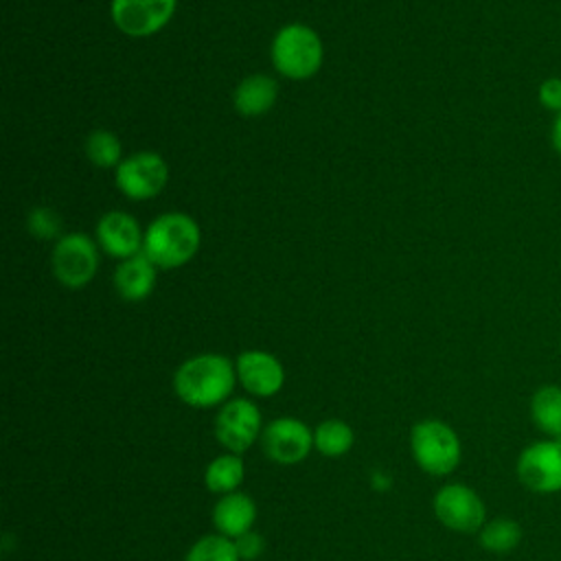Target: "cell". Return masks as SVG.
Masks as SVG:
<instances>
[{
    "label": "cell",
    "mask_w": 561,
    "mask_h": 561,
    "mask_svg": "<svg viewBox=\"0 0 561 561\" xmlns=\"http://www.w3.org/2000/svg\"><path fill=\"white\" fill-rule=\"evenodd\" d=\"M237 368L228 357L204 353L186 359L173 377L178 397L193 408H210L228 399L234 388Z\"/></svg>",
    "instance_id": "1"
},
{
    "label": "cell",
    "mask_w": 561,
    "mask_h": 561,
    "mask_svg": "<svg viewBox=\"0 0 561 561\" xmlns=\"http://www.w3.org/2000/svg\"><path fill=\"white\" fill-rule=\"evenodd\" d=\"M199 226L184 213H164L145 230L142 254L156 267H180L188 263L199 248Z\"/></svg>",
    "instance_id": "2"
},
{
    "label": "cell",
    "mask_w": 561,
    "mask_h": 561,
    "mask_svg": "<svg viewBox=\"0 0 561 561\" xmlns=\"http://www.w3.org/2000/svg\"><path fill=\"white\" fill-rule=\"evenodd\" d=\"M320 35L307 24L283 26L272 42V64L287 79H309L322 66Z\"/></svg>",
    "instance_id": "3"
},
{
    "label": "cell",
    "mask_w": 561,
    "mask_h": 561,
    "mask_svg": "<svg viewBox=\"0 0 561 561\" xmlns=\"http://www.w3.org/2000/svg\"><path fill=\"white\" fill-rule=\"evenodd\" d=\"M410 443L416 465L432 476H447L460 462V440L443 421L427 419L416 423Z\"/></svg>",
    "instance_id": "4"
},
{
    "label": "cell",
    "mask_w": 561,
    "mask_h": 561,
    "mask_svg": "<svg viewBox=\"0 0 561 561\" xmlns=\"http://www.w3.org/2000/svg\"><path fill=\"white\" fill-rule=\"evenodd\" d=\"M53 272L70 289L88 285L99 270L96 243L83 232L61 234L53 248Z\"/></svg>",
    "instance_id": "5"
},
{
    "label": "cell",
    "mask_w": 561,
    "mask_h": 561,
    "mask_svg": "<svg viewBox=\"0 0 561 561\" xmlns=\"http://www.w3.org/2000/svg\"><path fill=\"white\" fill-rule=\"evenodd\" d=\"M519 482L539 495L561 491V443L554 438L528 445L517 458Z\"/></svg>",
    "instance_id": "6"
},
{
    "label": "cell",
    "mask_w": 561,
    "mask_h": 561,
    "mask_svg": "<svg viewBox=\"0 0 561 561\" xmlns=\"http://www.w3.org/2000/svg\"><path fill=\"white\" fill-rule=\"evenodd\" d=\"M169 180V167L153 151H138L121 160L116 167V186L131 199L156 197Z\"/></svg>",
    "instance_id": "7"
},
{
    "label": "cell",
    "mask_w": 561,
    "mask_h": 561,
    "mask_svg": "<svg viewBox=\"0 0 561 561\" xmlns=\"http://www.w3.org/2000/svg\"><path fill=\"white\" fill-rule=\"evenodd\" d=\"M434 513L447 526L456 533H480L484 526V502L480 495L467 486V484H445L434 495Z\"/></svg>",
    "instance_id": "8"
},
{
    "label": "cell",
    "mask_w": 561,
    "mask_h": 561,
    "mask_svg": "<svg viewBox=\"0 0 561 561\" xmlns=\"http://www.w3.org/2000/svg\"><path fill=\"white\" fill-rule=\"evenodd\" d=\"M178 0H112L110 13L118 31L129 37L158 33L175 13Z\"/></svg>",
    "instance_id": "9"
},
{
    "label": "cell",
    "mask_w": 561,
    "mask_h": 561,
    "mask_svg": "<svg viewBox=\"0 0 561 561\" xmlns=\"http://www.w3.org/2000/svg\"><path fill=\"white\" fill-rule=\"evenodd\" d=\"M261 434V412L248 399L228 401L215 419V436L230 451H245Z\"/></svg>",
    "instance_id": "10"
},
{
    "label": "cell",
    "mask_w": 561,
    "mask_h": 561,
    "mask_svg": "<svg viewBox=\"0 0 561 561\" xmlns=\"http://www.w3.org/2000/svg\"><path fill=\"white\" fill-rule=\"evenodd\" d=\"M261 443L270 460L280 465H294L305 460L307 454L311 451L313 434L302 421L291 416H280L265 425Z\"/></svg>",
    "instance_id": "11"
},
{
    "label": "cell",
    "mask_w": 561,
    "mask_h": 561,
    "mask_svg": "<svg viewBox=\"0 0 561 561\" xmlns=\"http://www.w3.org/2000/svg\"><path fill=\"white\" fill-rule=\"evenodd\" d=\"M96 239L105 254L114 259H129L142 252L145 232L140 230L138 221L123 210L105 213L96 224Z\"/></svg>",
    "instance_id": "12"
},
{
    "label": "cell",
    "mask_w": 561,
    "mask_h": 561,
    "mask_svg": "<svg viewBox=\"0 0 561 561\" xmlns=\"http://www.w3.org/2000/svg\"><path fill=\"white\" fill-rule=\"evenodd\" d=\"M237 377L248 392L272 397L283 388L285 370L274 355L265 351H245L237 359Z\"/></svg>",
    "instance_id": "13"
},
{
    "label": "cell",
    "mask_w": 561,
    "mask_h": 561,
    "mask_svg": "<svg viewBox=\"0 0 561 561\" xmlns=\"http://www.w3.org/2000/svg\"><path fill=\"white\" fill-rule=\"evenodd\" d=\"M156 278H158L156 265L142 252L121 261V265L114 272L116 291L131 302L145 300L153 291Z\"/></svg>",
    "instance_id": "14"
},
{
    "label": "cell",
    "mask_w": 561,
    "mask_h": 561,
    "mask_svg": "<svg viewBox=\"0 0 561 561\" xmlns=\"http://www.w3.org/2000/svg\"><path fill=\"white\" fill-rule=\"evenodd\" d=\"M256 517V506L245 493H226L213 511V522L224 537H241L245 535Z\"/></svg>",
    "instance_id": "15"
},
{
    "label": "cell",
    "mask_w": 561,
    "mask_h": 561,
    "mask_svg": "<svg viewBox=\"0 0 561 561\" xmlns=\"http://www.w3.org/2000/svg\"><path fill=\"white\" fill-rule=\"evenodd\" d=\"M276 94H278V85L272 77L250 75L234 90V96H232L234 110L248 118L261 116L274 105Z\"/></svg>",
    "instance_id": "16"
},
{
    "label": "cell",
    "mask_w": 561,
    "mask_h": 561,
    "mask_svg": "<svg viewBox=\"0 0 561 561\" xmlns=\"http://www.w3.org/2000/svg\"><path fill=\"white\" fill-rule=\"evenodd\" d=\"M530 419L550 438L561 436V386L543 383L530 397Z\"/></svg>",
    "instance_id": "17"
},
{
    "label": "cell",
    "mask_w": 561,
    "mask_h": 561,
    "mask_svg": "<svg viewBox=\"0 0 561 561\" xmlns=\"http://www.w3.org/2000/svg\"><path fill=\"white\" fill-rule=\"evenodd\" d=\"M245 476V467L243 460L237 454H224L217 456L204 473V482L213 493H232L237 491V486L243 482Z\"/></svg>",
    "instance_id": "18"
},
{
    "label": "cell",
    "mask_w": 561,
    "mask_h": 561,
    "mask_svg": "<svg viewBox=\"0 0 561 561\" xmlns=\"http://www.w3.org/2000/svg\"><path fill=\"white\" fill-rule=\"evenodd\" d=\"M522 539V528L515 519L508 517H495L491 522H484V526L480 528V546L489 552H511L513 548H517Z\"/></svg>",
    "instance_id": "19"
},
{
    "label": "cell",
    "mask_w": 561,
    "mask_h": 561,
    "mask_svg": "<svg viewBox=\"0 0 561 561\" xmlns=\"http://www.w3.org/2000/svg\"><path fill=\"white\" fill-rule=\"evenodd\" d=\"M313 445L318 447L320 454L324 456H342L351 449L353 445V430L340 421V419H329V421H322L318 427H316V434H313Z\"/></svg>",
    "instance_id": "20"
},
{
    "label": "cell",
    "mask_w": 561,
    "mask_h": 561,
    "mask_svg": "<svg viewBox=\"0 0 561 561\" xmlns=\"http://www.w3.org/2000/svg\"><path fill=\"white\" fill-rule=\"evenodd\" d=\"M85 156L101 169L118 167L123 160V145L112 131L94 129L85 140Z\"/></svg>",
    "instance_id": "21"
},
{
    "label": "cell",
    "mask_w": 561,
    "mask_h": 561,
    "mask_svg": "<svg viewBox=\"0 0 561 561\" xmlns=\"http://www.w3.org/2000/svg\"><path fill=\"white\" fill-rule=\"evenodd\" d=\"M186 561H241V559L237 554L234 541H230L224 535H206L191 546Z\"/></svg>",
    "instance_id": "22"
},
{
    "label": "cell",
    "mask_w": 561,
    "mask_h": 561,
    "mask_svg": "<svg viewBox=\"0 0 561 561\" xmlns=\"http://www.w3.org/2000/svg\"><path fill=\"white\" fill-rule=\"evenodd\" d=\"M28 232L37 239H59L61 234V217L53 210V208H46V206H39V208H33L28 213Z\"/></svg>",
    "instance_id": "23"
},
{
    "label": "cell",
    "mask_w": 561,
    "mask_h": 561,
    "mask_svg": "<svg viewBox=\"0 0 561 561\" xmlns=\"http://www.w3.org/2000/svg\"><path fill=\"white\" fill-rule=\"evenodd\" d=\"M537 101L543 110L559 114L561 112V77H548L537 88Z\"/></svg>",
    "instance_id": "24"
},
{
    "label": "cell",
    "mask_w": 561,
    "mask_h": 561,
    "mask_svg": "<svg viewBox=\"0 0 561 561\" xmlns=\"http://www.w3.org/2000/svg\"><path fill=\"white\" fill-rule=\"evenodd\" d=\"M234 548L241 561H254L263 552V539L256 533L248 530L245 535L234 539Z\"/></svg>",
    "instance_id": "25"
},
{
    "label": "cell",
    "mask_w": 561,
    "mask_h": 561,
    "mask_svg": "<svg viewBox=\"0 0 561 561\" xmlns=\"http://www.w3.org/2000/svg\"><path fill=\"white\" fill-rule=\"evenodd\" d=\"M550 142H552V149L561 156V112L554 114V121L550 127Z\"/></svg>",
    "instance_id": "26"
}]
</instances>
